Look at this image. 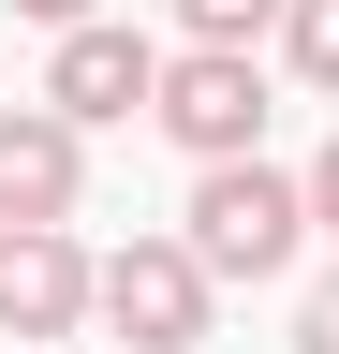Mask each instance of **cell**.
Returning <instances> with one entry per match:
<instances>
[{
    "instance_id": "8fae6325",
    "label": "cell",
    "mask_w": 339,
    "mask_h": 354,
    "mask_svg": "<svg viewBox=\"0 0 339 354\" xmlns=\"http://www.w3.org/2000/svg\"><path fill=\"white\" fill-rule=\"evenodd\" d=\"M15 15H30V30H74V15H104V0H15Z\"/></svg>"
},
{
    "instance_id": "3957f363",
    "label": "cell",
    "mask_w": 339,
    "mask_h": 354,
    "mask_svg": "<svg viewBox=\"0 0 339 354\" xmlns=\"http://www.w3.org/2000/svg\"><path fill=\"white\" fill-rule=\"evenodd\" d=\"M74 325H104V251H74V221H0V339Z\"/></svg>"
},
{
    "instance_id": "30bf717a",
    "label": "cell",
    "mask_w": 339,
    "mask_h": 354,
    "mask_svg": "<svg viewBox=\"0 0 339 354\" xmlns=\"http://www.w3.org/2000/svg\"><path fill=\"white\" fill-rule=\"evenodd\" d=\"M310 221H325V251H339V133L310 148Z\"/></svg>"
},
{
    "instance_id": "ba28073f",
    "label": "cell",
    "mask_w": 339,
    "mask_h": 354,
    "mask_svg": "<svg viewBox=\"0 0 339 354\" xmlns=\"http://www.w3.org/2000/svg\"><path fill=\"white\" fill-rule=\"evenodd\" d=\"M280 59L310 88H339V0H295V15H280Z\"/></svg>"
},
{
    "instance_id": "6da1fadb",
    "label": "cell",
    "mask_w": 339,
    "mask_h": 354,
    "mask_svg": "<svg viewBox=\"0 0 339 354\" xmlns=\"http://www.w3.org/2000/svg\"><path fill=\"white\" fill-rule=\"evenodd\" d=\"M177 236L222 266V281H280V266L325 236V221H310V177H280L266 148H236V162H192V207H177Z\"/></svg>"
},
{
    "instance_id": "277c9868",
    "label": "cell",
    "mask_w": 339,
    "mask_h": 354,
    "mask_svg": "<svg viewBox=\"0 0 339 354\" xmlns=\"http://www.w3.org/2000/svg\"><path fill=\"white\" fill-rule=\"evenodd\" d=\"M148 118L177 133L192 162H236V148H266V59H251V44H177Z\"/></svg>"
},
{
    "instance_id": "7a4b0ae2",
    "label": "cell",
    "mask_w": 339,
    "mask_h": 354,
    "mask_svg": "<svg viewBox=\"0 0 339 354\" xmlns=\"http://www.w3.org/2000/svg\"><path fill=\"white\" fill-rule=\"evenodd\" d=\"M104 325L133 339V354H192L206 325H222V266H206L192 236H133V251H104Z\"/></svg>"
},
{
    "instance_id": "5b68a950",
    "label": "cell",
    "mask_w": 339,
    "mask_h": 354,
    "mask_svg": "<svg viewBox=\"0 0 339 354\" xmlns=\"http://www.w3.org/2000/svg\"><path fill=\"white\" fill-rule=\"evenodd\" d=\"M162 59H177V44H148L133 15H74V30H59V59H45V104H74L89 133H118V118H148V104H162Z\"/></svg>"
},
{
    "instance_id": "52a82bcc",
    "label": "cell",
    "mask_w": 339,
    "mask_h": 354,
    "mask_svg": "<svg viewBox=\"0 0 339 354\" xmlns=\"http://www.w3.org/2000/svg\"><path fill=\"white\" fill-rule=\"evenodd\" d=\"M295 0H177V44H266Z\"/></svg>"
},
{
    "instance_id": "9c48e42d",
    "label": "cell",
    "mask_w": 339,
    "mask_h": 354,
    "mask_svg": "<svg viewBox=\"0 0 339 354\" xmlns=\"http://www.w3.org/2000/svg\"><path fill=\"white\" fill-rule=\"evenodd\" d=\"M295 354H339V266H325L310 295H295Z\"/></svg>"
},
{
    "instance_id": "8992f818",
    "label": "cell",
    "mask_w": 339,
    "mask_h": 354,
    "mask_svg": "<svg viewBox=\"0 0 339 354\" xmlns=\"http://www.w3.org/2000/svg\"><path fill=\"white\" fill-rule=\"evenodd\" d=\"M74 192H89V118L74 104H0V221H74Z\"/></svg>"
}]
</instances>
